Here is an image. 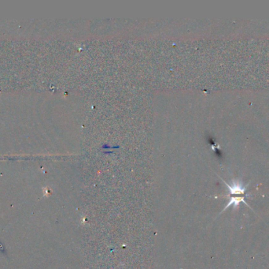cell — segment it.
Returning a JSON list of instances; mask_svg holds the SVG:
<instances>
[{
    "label": "cell",
    "instance_id": "6da1fadb",
    "mask_svg": "<svg viewBox=\"0 0 269 269\" xmlns=\"http://www.w3.org/2000/svg\"><path fill=\"white\" fill-rule=\"evenodd\" d=\"M225 185L230 190L231 197H230V201L226 206L225 208H227L231 206H238L241 202L246 204V205L248 206V204L246 201V187L240 184L238 182L232 183L231 185H229L227 182H225Z\"/></svg>",
    "mask_w": 269,
    "mask_h": 269
}]
</instances>
